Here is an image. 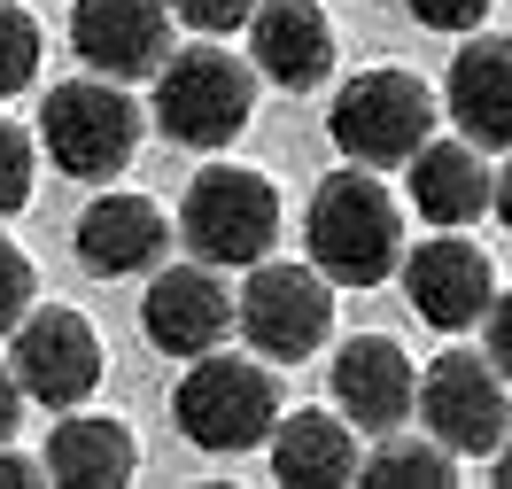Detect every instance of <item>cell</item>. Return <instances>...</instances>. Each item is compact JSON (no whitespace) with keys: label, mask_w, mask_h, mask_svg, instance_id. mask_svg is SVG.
I'll use <instances>...</instances> for the list:
<instances>
[{"label":"cell","mask_w":512,"mask_h":489,"mask_svg":"<svg viewBox=\"0 0 512 489\" xmlns=\"http://www.w3.org/2000/svg\"><path fill=\"white\" fill-rule=\"evenodd\" d=\"M179 233L202 264L218 272H241V264H264L272 241H280V187L249 171V163H210L202 179L179 202Z\"/></svg>","instance_id":"obj_5"},{"label":"cell","mask_w":512,"mask_h":489,"mask_svg":"<svg viewBox=\"0 0 512 489\" xmlns=\"http://www.w3.org/2000/svg\"><path fill=\"white\" fill-rule=\"evenodd\" d=\"M249 55L272 86L311 94L334 78V24H326L319 0H256L249 16Z\"/></svg>","instance_id":"obj_14"},{"label":"cell","mask_w":512,"mask_h":489,"mask_svg":"<svg viewBox=\"0 0 512 489\" xmlns=\"http://www.w3.org/2000/svg\"><path fill=\"white\" fill-rule=\"evenodd\" d=\"M489 202H497V218H505V233H512V163L489 179Z\"/></svg>","instance_id":"obj_29"},{"label":"cell","mask_w":512,"mask_h":489,"mask_svg":"<svg viewBox=\"0 0 512 489\" xmlns=\"http://www.w3.org/2000/svg\"><path fill=\"white\" fill-rule=\"evenodd\" d=\"M481 326H489V365L505 373V389H512V288H505V295H489Z\"/></svg>","instance_id":"obj_26"},{"label":"cell","mask_w":512,"mask_h":489,"mask_svg":"<svg viewBox=\"0 0 512 489\" xmlns=\"http://www.w3.org/2000/svg\"><path fill=\"white\" fill-rule=\"evenodd\" d=\"M8 373L24 404H47V412H70L101 389V334L70 303H47V311H24L16 319V350H8Z\"/></svg>","instance_id":"obj_9"},{"label":"cell","mask_w":512,"mask_h":489,"mask_svg":"<svg viewBox=\"0 0 512 489\" xmlns=\"http://www.w3.org/2000/svg\"><path fill=\"white\" fill-rule=\"evenodd\" d=\"M39 474H47L39 458H16L8 443H0V489H24V482H39Z\"/></svg>","instance_id":"obj_28"},{"label":"cell","mask_w":512,"mask_h":489,"mask_svg":"<svg viewBox=\"0 0 512 489\" xmlns=\"http://www.w3.org/2000/svg\"><path fill=\"white\" fill-rule=\"evenodd\" d=\"M412 412L427 420V435H435L450 458H489L512 427V389L481 350H443V358L419 373Z\"/></svg>","instance_id":"obj_8"},{"label":"cell","mask_w":512,"mask_h":489,"mask_svg":"<svg viewBox=\"0 0 512 489\" xmlns=\"http://www.w3.org/2000/svg\"><path fill=\"white\" fill-rule=\"evenodd\" d=\"M365 482H412V489H450L458 482V458L435 443V435H381L373 451L357 458Z\"/></svg>","instance_id":"obj_20"},{"label":"cell","mask_w":512,"mask_h":489,"mask_svg":"<svg viewBox=\"0 0 512 489\" xmlns=\"http://www.w3.org/2000/svg\"><path fill=\"white\" fill-rule=\"evenodd\" d=\"M140 132H148L140 101L117 78H94V70L39 101V148L55 156L63 179H117L140 156Z\"/></svg>","instance_id":"obj_4"},{"label":"cell","mask_w":512,"mask_h":489,"mask_svg":"<svg viewBox=\"0 0 512 489\" xmlns=\"http://www.w3.org/2000/svg\"><path fill=\"white\" fill-rule=\"evenodd\" d=\"M272 443V474L288 489H334L357 482V427L342 412H280V427L264 435Z\"/></svg>","instance_id":"obj_17"},{"label":"cell","mask_w":512,"mask_h":489,"mask_svg":"<svg viewBox=\"0 0 512 489\" xmlns=\"http://www.w3.org/2000/svg\"><path fill=\"white\" fill-rule=\"evenodd\" d=\"M32 78H39V24H32V8L0 0V101L24 94Z\"/></svg>","instance_id":"obj_21"},{"label":"cell","mask_w":512,"mask_h":489,"mask_svg":"<svg viewBox=\"0 0 512 489\" xmlns=\"http://www.w3.org/2000/svg\"><path fill=\"white\" fill-rule=\"evenodd\" d=\"M171 420L194 451H256L272 427H280V381L272 365H249V358H225V350H202L187 365V381L171 389Z\"/></svg>","instance_id":"obj_3"},{"label":"cell","mask_w":512,"mask_h":489,"mask_svg":"<svg viewBox=\"0 0 512 489\" xmlns=\"http://www.w3.org/2000/svg\"><path fill=\"white\" fill-rule=\"evenodd\" d=\"M396 272H404L412 311H419L427 326H443V334H466V326H481L489 295H497V264H489V249H474L458 226H443L435 241L404 249V257H396Z\"/></svg>","instance_id":"obj_10"},{"label":"cell","mask_w":512,"mask_h":489,"mask_svg":"<svg viewBox=\"0 0 512 489\" xmlns=\"http://www.w3.org/2000/svg\"><path fill=\"white\" fill-rule=\"evenodd\" d=\"M412 396H419V365L404 358V342L388 334H350L334 350V412L365 435H396L412 420Z\"/></svg>","instance_id":"obj_13"},{"label":"cell","mask_w":512,"mask_h":489,"mask_svg":"<svg viewBox=\"0 0 512 489\" xmlns=\"http://www.w3.org/2000/svg\"><path fill=\"white\" fill-rule=\"evenodd\" d=\"M443 101L474 148H512V32L466 39L443 78Z\"/></svg>","instance_id":"obj_16"},{"label":"cell","mask_w":512,"mask_h":489,"mask_svg":"<svg viewBox=\"0 0 512 489\" xmlns=\"http://www.w3.org/2000/svg\"><path fill=\"white\" fill-rule=\"evenodd\" d=\"M55 482L70 489H117L140 466V443H132L125 420H101V412H78V420H63L55 435H47V458H39Z\"/></svg>","instance_id":"obj_19"},{"label":"cell","mask_w":512,"mask_h":489,"mask_svg":"<svg viewBox=\"0 0 512 489\" xmlns=\"http://www.w3.org/2000/svg\"><path fill=\"white\" fill-rule=\"evenodd\" d=\"M32 295H39L32 257H24L16 241H0V334H16V319L32 311Z\"/></svg>","instance_id":"obj_23"},{"label":"cell","mask_w":512,"mask_h":489,"mask_svg":"<svg viewBox=\"0 0 512 489\" xmlns=\"http://www.w3.org/2000/svg\"><path fill=\"white\" fill-rule=\"evenodd\" d=\"M303 233H311V264H319L334 288H381L388 272H396V257H404V210H396V195L365 163L319 179Z\"/></svg>","instance_id":"obj_1"},{"label":"cell","mask_w":512,"mask_h":489,"mask_svg":"<svg viewBox=\"0 0 512 489\" xmlns=\"http://www.w3.org/2000/svg\"><path fill=\"white\" fill-rule=\"evenodd\" d=\"M140 334L163 358H202L233 334V288L218 280V264H156V280L140 295Z\"/></svg>","instance_id":"obj_11"},{"label":"cell","mask_w":512,"mask_h":489,"mask_svg":"<svg viewBox=\"0 0 512 489\" xmlns=\"http://www.w3.org/2000/svg\"><path fill=\"white\" fill-rule=\"evenodd\" d=\"M171 249V218L148 195H94L78 218V264L101 280H132V272H156Z\"/></svg>","instance_id":"obj_15"},{"label":"cell","mask_w":512,"mask_h":489,"mask_svg":"<svg viewBox=\"0 0 512 489\" xmlns=\"http://www.w3.org/2000/svg\"><path fill=\"white\" fill-rule=\"evenodd\" d=\"M256 117V70L241 55H225L218 39H202V47H179V55H163L156 70V125L163 140H179V148H233Z\"/></svg>","instance_id":"obj_2"},{"label":"cell","mask_w":512,"mask_h":489,"mask_svg":"<svg viewBox=\"0 0 512 489\" xmlns=\"http://www.w3.org/2000/svg\"><path fill=\"white\" fill-rule=\"evenodd\" d=\"M233 326L264 365H303L334 334V280L319 264H249V288L233 295Z\"/></svg>","instance_id":"obj_7"},{"label":"cell","mask_w":512,"mask_h":489,"mask_svg":"<svg viewBox=\"0 0 512 489\" xmlns=\"http://www.w3.org/2000/svg\"><path fill=\"white\" fill-rule=\"evenodd\" d=\"M427 32H474L481 16H489V0H404Z\"/></svg>","instance_id":"obj_25"},{"label":"cell","mask_w":512,"mask_h":489,"mask_svg":"<svg viewBox=\"0 0 512 489\" xmlns=\"http://www.w3.org/2000/svg\"><path fill=\"white\" fill-rule=\"evenodd\" d=\"M326 132H334V148L350 163L396 171V163H412L435 140V94L412 70H357L334 94V109H326Z\"/></svg>","instance_id":"obj_6"},{"label":"cell","mask_w":512,"mask_h":489,"mask_svg":"<svg viewBox=\"0 0 512 489\" xmlns=\"http://www.w3.org/2000/svg\"><path fill=\"white\" fill-rule=\"evenodd\" d=\"M171 16H179L187 32H202V39H225V32H241L256 16V0H171Z\"/></svg>","instance_id":"obj_24"},{"label":"cell","mask_w":512,"mask_h":489,"mask_svg":"<svg viewBox=\"0 0 512 489\" xmlns=\"http://www.w3.org/2000/svg\"><path fill=\"white\" fill-rule=\"evenodd\" d=\"M489 458H497V482L512 489V427H505V443H497V451H489Z\"/></svg>","instance_id":"obj_30"},{"label":"cell","mask_w":512,"mask_h":489,"mask_svg":"<svg viewBox=\"0 0 512 489\" xmlns=\"http://www.w3.org/2000/svg\"><path fill=\"white\" fill-rule=\"evenodd\" d=\"M32 171H39L32 132L16 125V117H0V218H16V210L32 202Z\"/></svg>","instance_id":"obj_22"},{"label":"cell","mask_w":512,"mask_h":489,"mask_svg":"<svg viewBox=\"0 0 512 489\" xmlns=\"http://www.w3.org/2000/svg\"><path fill=\"white\" fill-rule=\"evenodd\" d=\"M16 420H24V389H16V373L0 365V443L16 435Z\"/></svg>","instance_id":"obj_27"},{"label":"cell","mask_w":512,"mask_h":489,"mask_svg":"<svg viewBox=\"0 0 512 489\" xmlns=\"http://www.w3.org/2000/svg\"><path fill=\"white\" fill-rule=\"evenodd\" d=\"M404 171H412V202L427 226H474L489 210V163L474 140H427Z\"/></svg>","instance_id":"obj_18"},{"label":"cell","mask_w":512,"mask_h":489,"mask_svg":"<svg viewBox=\"0 0 512 489\" xmlns=\"http://www.w3.org/2000/svg\"><path fill=\"white\" fill-rule=\"evenodd\" d=\"M70 47L94 78H156L171 55V0H78L70 8Z\"/></svg>","instance_id":"obj_12"}]
</instances>
